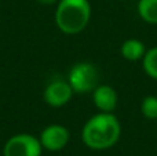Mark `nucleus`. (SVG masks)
Instances as JSON below:
<instances>
[{"mask_svg": "<svg viewBox=\"0 0 157 156\" xmlns=\"http://www.w3.org/2000/svg\"><path fill=\"white\" fill-rule=\"evenodd\" d=\"M39 3H41V4H46V6H50V4H54V3H57L58 0H37Z\"/></svg>", "mask_w": 157, "mask_h": 156, "instance_id": "12", "label": "nucleus"}, {"mask_svg": "<svg viewBox=\"0 0 157 156\" xmlns=\"http://www.w3.org/2000/svg\"><path fill=\"white\" fill-rule=\"evenodd\" d=\"M98 79L99 73L97 66L90 62H78L69 71L68 83L75 93L86 94L95 90L98 86Z\"/></svg>", "mask_w": 157, "mask_h": 156, "instance_id": "3", "label": "nucleus"}, {"mask_svg": "<svg viewBox=\"0 0 157 156\" xmlns=\"http://www.w3.org/2000/svg\"><path fill=\"white\" fill-rule=\"evenodd\" d=\"M141 112L146 119L156 120L157 119V97L147 96L141 104Z\"/></svg>", "mask_w": 157, "mask_h": 156, "instance_id": "11", "label": "nucleus"}, {"mask_svg": "<svg viewBox=\"0 0 157 156\" xmlns=\"http://www.w3.org/2000/svg\"><path fill=\"white\" fill-rule=\"evenodd\" d=\"M94 105L101 112H112L117 107V93L112 86L101 84L92 91Z\"/></svg>", "mask_w": 157, "mask_h": 156, "instance_id": "7", "label": "nucleus"}, {"mask_svg": "<svg viewBox=\"0 0 157 156\" xmlns=\"http://www.w3.org/2000/svg\"><path fill=\"white\" fill-rule=\"evenodd\" d=\"M41 146L39 138L35 135L21 133L7 140L3 148V156H41Z\"/></svg>", "mask_w": 157, "mask_h": 156, "instance_id": "4", "label": "nucleus"}, {"mask_svg": "<svg viewBox=\"0 0 157 156\" xmlns=\"http://www.w3.org/2000/svg\"><path fill=\"white\" fill-rule=\"evenodd\" d=\"M75 91L65 80H54L44 88L43 98L47 105L52 108H61L71 101Z\"/></svg>", "mask_w": 157, "mask_h": 156, "instance_id": "6", "label": "nucleus"}, {"mask_svg": "<svg viewBox=\"0 0 157 156\" xmlns=\"http://www.w3.org/2000/svg\"><path fill=\"white\" fill-rule=\"evenodd\" d=\"M91 18L88 0H59L55 11V22L65 35H77L86 29Z\"/></svg>", "mask_w": 157, "mask_h": 156, "instance_id": "2", "label": "nucleus"}, {"mask_svg": "<svg viewBox=\"0 0 157 156\" xmlns=\"http://www.w3.org/2000/svg\"><path fill=\"white\" fill-rule=\"evenodd\" d=\"M142 65H144V71L146 72L147 76L157 80V47L146 50L144 58H142Z\"/></svg>", "mask_w": 157, "mask_h": 156, "instance_id": "10", "label": "nucleus"}, {"mask_svg": "<svg viewBox=\"0 0 157 156\" xmlns=\"http://www.w3.org/2000/svg\"><path fill=\"white\" fill-rule=\"evenodd\" d=\"M121 134L120 122L112 112H101L86 122L81 130V140L90 149H109L119 141Z\"/></svg>", "mask_w": 157, "mask_h": 156, "instance_id": "1", "label": "nucleus"}, {"mask_svg": "<svg viewBox=\"0 0 157 156\" xmlns=\"http://www.w3.org/2000/svg\"><path fill=\"white\" fill-rule=\"evenodd\" d=\"M121 55L123 58L128 61H138V60H142L146 53V47L145 44L142 43L141 40L138 39H128L125 40L124 43L121 44Z\"/></svg>", "mask_w": 157, "mask_h": 156, "instance_id": "8", "label": "nucleus"}, {"mask_svg": "<svg viewBox=\"0 0 157 156\" xmlns=\"http://www.w3.org/2000/svg\"><path fill=\"white\" fill-rule=\"evenodd\" d=\"M69 130L62 124H50L43 131L40 133V141L43 149H47L50 152H57L63 149L69 142Z\"/></svg>", "mask_w": 157, "mask_h": 156, "instance_id": "5", "label": "nucleus"}, {"mask_svg": "<svg viewBox=\"0 0 157 156\" xmlns=\"http://www.w3.org/2000/svg\"><path fill=\"white\" fill-rule=\"evenodd\" d=\"M138 14L145 22L157 25V0H139Z\"/></svg>", "mask_w": 157, "mask_h": 156, "instance_id": "9", "label": "nucleus"}]
</instances>
